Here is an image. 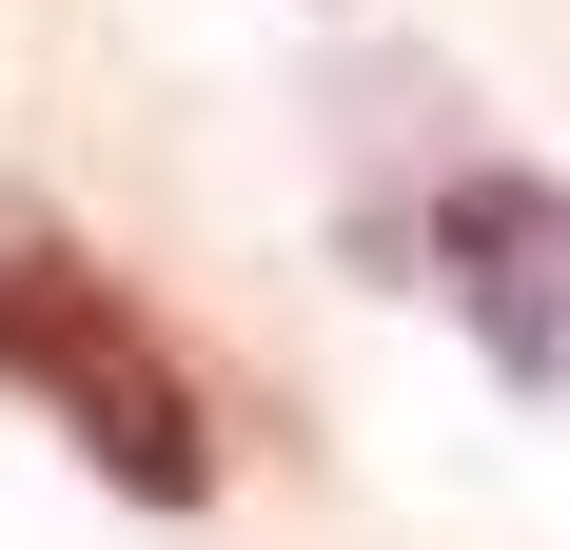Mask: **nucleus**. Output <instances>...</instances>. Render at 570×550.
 <instances>
[{"label": "nucleus", "mask_w": 570, "mask_h": 550, "mask_svg": "<svg viewBox=\"0 0 570 550\" xmlns=\"http://www.w3.org/2000/svg\"><path fill=\"white\" fill-rule=\"evenodd\" d=\"M433 256H453L472 334H492L512 374H570V197H551V177H472Z\"/></svg>", "instance_id": "obj_2"}, {"label": "nucleus", "mask_w": 570, "mask_h": 550, "mask_svg": "<svg viewBox=\"0 0 570 550\" xmlns=\"http://www.w3.org/2000/svg\"><path fill=\"white\" fill-rule=\"evenodd\" d=\"M0 393H40L99 492L217 511V393H197V354H177L79 236H40V217H0Z\"/></svg>", "instance_id": "obj_1"}]
</instances>
